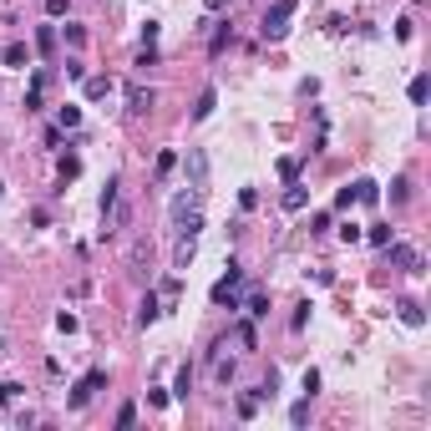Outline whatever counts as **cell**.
Instances as JSON below:
<instances>
[{
    "instance_id": "1",
    "label": "cell",
    "mask_w": 431,
    "mask_h": 431,
    "mask_svg": "<svg viewBox=\"0 0 431 431\" xmlns=\"http://www.w3.org/2000/svg\"><path fill=\"white\" fill-rule=\"evenodd\" d=\"M294 10H299V0H274V5L264 10V41H284V36H290Z\"/></svg>"
},
{
    "instance_id": "2",
    "label": "cell",
    "mask_w": 431,
    "mask_h": 431,
    "mask_svg": "<svg viewBox=\"0 0 431 431\" xmlns=\"http://www.w3.org/2000/svg\"><path fill=\"white\" fill-rule=\"evenodd\" d=\"M102 386H107V371H102V365H97V371H86V375H82V381H76V386H71V396H67V406H71V411H82V406H91V396H97V391H102Z\"/></svg>"
},
{
    "instance_id": "3",
    "label": "cell",
    "mask_w": 431,
    "mask_h": 431,
    "mask_svg": "<svg viewBox=\"0 0 431 431\" xmlns=\"http://www.w3.org/2000/svg\"><path fill=\"white\" fill-rule=\"evenodd\" d=\"M183 167H188V188H193V193H208V152H203V148H188Z\"/></svg>"
},
{
    "instance_id": "4",
    "label": "cell",
    "mask_w": 431,
    "mask_h": 431,
    "mask_svg": "<svg viewBox=\"0 0 431 431\" xmlns=\"http://www.w3.org/2000/svg\"><path fill=\"white\" fill-rule=\"evenodd\" d=\"M152 107H158V91H152V86H142V82H132V86H127V112H132V117L152 112Z\"/></svg>"
},
{
    "instance_id": "5",
    "label": "cell",
    "mask_w": 431,
    "mask_h": 431,
    "mask_svg": "<svg viewBox=\"0 0 431 431\" xmlns=\"http://www.w3.org/2000/svg\"><path fill=\"white\" fill-rule=\"evenodd\" d=\"M386 249H391V264H396V269H406V274H426L421 254H416L411 244H386Z\"/></svg>"
},
{
    "instance_id": "6",
    "label": "cell",
    "mask_w": 431,
    "mask_h": 431,
    "mask_svg": "<svg viewBox=\"0 0 431 431\" xmlns=\"http://www.w3.org/2000/svg\"><path fill=\"white\" fill-rule=\"evenodd\" d=\"M193 254H198V239H193V233H178V249H173V264H178V269H188V264H193Z\"/></svg>"
},
{
    "instance_id": "7",
    "label": "cell",
    "mask_w": 431,
    "mask_h": 431,
    "mask_svg": "<svg viewBox=\"0 0 431 431\" xmlns=\"http://www.w3.org/2000/svg\"><path fill=\"white\" fill-rule=\"evenodd\" d=\"M396 315H401V325H411V330H421V325H426V310L416 305V299H401Z\"/></svg>"
},
{
    "instance_id": "8",
    "label": "cell",
    "mask_w": 431,
    "mask_h": 431,
    "mask_svg": "<svg viewBox=\"0 0 431 431\" xmlns=\"http://www.w3.org/2000/svg\"><path fill=\"white\" fill-rule=\"evenodd\" d=\"M41 91H46V71H36L31 91H25V112H41Z\"/></svg>"
},
{
    "instance_id": "9",
    "label": "cell",
    "mask_w": 431,
    "mask_h": 431,
    "mask_svg": "<svg viewBox=\"0 0 431 431\" xmlns=\"http://www.w3.org/2000/svg\"><path fill=\"white\" fill-rule=\"evenodd\" d=\"M0 61H5V67H25V61H31V51H25V41H10L5 51H0Z\"/></svg>"
},
{
    "instance_id": "10",
    "label": "cell",
    "mask_w": 431,
    "mask_h": 431,
    "mask_svg": "<svg viewBox=\"0 0 431 431\" xmlns=\"http://www.w3.org/2000/svg\"><path fill=\"white\" fill-rule=\"evenodd\" d=\"M213 107H218V91L208 86L203 97H198V107H193V122H208V117H213Z\"/></svg>"
},
{
    "instance_id": "11",
    "label": "cell",
    "mask_w": 431,
    "mask_h": 431,
    "mask_svg": "<svg viewBox=\"0 0 431 431\" xmlns=\"http://www.w3.org/2000/svg\"><path fill=\"white\" fill-rule=\"evenodd\" d=\"M239 310H244V315H249V320H264V315H269V299H264V294H259V290H254V294H249V299H244V305H239Z\"/></svg>"
},
{
    "instance_id": "12",
    "label": "cell",
    "mask_w": 431,
    "mask_h": 431,
    "mask_svg": "<svg viewBox=\"0 0 431 431\" xmlns=\"http://www.w3.org/2000/svg\"><path fill=\"white\" fill-rule=\"evenodd\" d=\"M56 127H61V132H76V127H82V107H71V102H67V107L56 112Z\"/></svg>"
},
{
    "instance_id": "13",
    "label": "cell",
    "mask_w": 431,
    "mask_h": 431,
    "mask_svg": "<svg viewBox=\"0 0 431 431\" xmlns=\"http://www.w3.org/2000/svg\"><path fill=\"white\" fill-rule=\"evenodd\" d=\"M356 203H381V183L360 178V183H356Z\"/></svg>"
},
{
    "instance_id": "14",
    "label": "cell",
    "mask_w": 431,
    "mask_h": 431,
    "mask_svg": "<svg viewBox=\"0 0 431 431\" xmlns=\"http://www.w3.org/2000/svg\"><path fill=\"white\" fill-rule=\"evenodd\" d=\"M158 315H163V310H158V294H148V299H142V310H137V325L148 330V325L158 320Z\"/></svg>"
},
{
    "instance_id": "15",
    "label": "cell",
    "mask_w": 431,
    "mask_h": 431,
    "mask_svg": "<svg viewBox=\"0 0 431 431\" xmlns=\"http://www.w3.org/2000/svg\"><path fill=\"white\" fill-rule=\"evenodd\" d=\"M86 97H91V102L112 97V76H91V82H86Z\"/></svg>"
},
{
    "instance_id": "16",
    "label": "cell",
    "mask_w": 431,
    "mask_h": 431,
    "mask_svg": "<svg viewBox=\"0 0 431 431\" xmlns=\"http://www.w3.org/2000/svg\"><path fill=\"white\" fill-rule=\"evenodd\" d=\"M305 203H310V193L299 188V183H290V193H284V208H290V213H299Z\"/></svg>"
},
{
    "instance_id": "17",
    "label": "cell",
    "mask_w": 431,
    "mask_h": 431,
    "mask_svg": "<svg viewBox=\"0 0 431 431\" xmlns=\"http://www.w3.org/2000/svg\"><path fill=\"white\" fill-rule=\"evenodd\" d=\"M233 41V31H229V25H218V31H213V41H208V56H224V46Z\"/></svg>"
},
{
    "instance_id": "18",
    "label": "cell",
    "mask_w": 431,
    "mask_h": 431,
    "mask_svg": "<svg viewBox=\"0 0 431 431\" xmlns=\"http://www.w3.org/2000/svg\"><path fill=\"white\" fill-rule=\"evenodd\" d=\"M76 173H82V158H76V152H67V158H61V188H67Z\"/></svg>"
},
{
    "instance_id": "19",
    "label": "cell",
    "mask_w": 431,
    "mask_h": 431,
    "mask_svg": "<svg viewBox=\"0 0 431 431\" xmlns=\"http://www.w3.org/2000/svg\"><path fill=\"white\" fill-rule=\"evenodd\" d=\"M117 188H122V183H117V178H107V188H102V218H107L112 208H117Z\"/></svg>"
},
{
    "instance_id": "20",
    "label": "cell",
    "mask_w": 431,
    "mask_h": 431,
    "mask_svg": "<svg viewBox=\"0 0 431 431\" xmlns=\"http://www.w3.org/2000/svg\"><path fill=\"white\" fill-rule=\"evenodd\" d=\"M426 91H431V76H426V71H421V76H411V102H416V107L426 102Z\"/></svg>"
},
{
    "instance_id": "21",
    "label": "cell",
    "mask_w": 431,
    "mask_h": 431,
    "mask_svg": "<svg viewBox=\"0 0 431 431\" xmlns=\"http://www.w3.org/2000/svg\"><path fill=\"white\" fill-rule=\"evenodd\" d=\"M406 198H411V178H396V183H391V203H396V208H401V203H406Z\"/></svg>"
},
{
    "instance_id": "22",
    "label": "cell",
    "mask_w": 431,
    "mask_h": 431,
    "mask_svg": "<svg viewBox=\"0 0 431 431\" xmlns=\"http://www.w3.org/2000/svg\"><path fill=\"white\" fill-rule=\"evenodd\" d=\"M56 330H61V335H76V330H82V320H76L71 310H61V315H56Z\"/></svg>"
},
{
    "instance_id": "23",
    "label": "cell",
    "mask_w": 431,
    "mask_h": 431,
    "mask_svg": "<svg viewBox=\"0 0 431 431\" xmlns=\"http://www.w3.org/2000/svg\"><path fill=\"white\" fill-rule=\"evenodd\" d=\"M188 391H193V371L183 365V371H178V386H173V396H178V401H188Z\"/></svg>"
},
{
    "instance_id": "24",
    "label": "cell",
    "mask_w": 431,
    "mask_h": 431,
    "mask_svg": "<svg viewBox=\"0 0 431 431\" xmlns=\"http://www.w3.org/2000/svg\"><path fill=\"white\" fill-rule=\"evenodd\" d=\"M21 381H5V386H0V401H5V406H16V401H21Z\"/></svg>"
},
{
    "instance_id": "25",
    "label": "cell",
    "mask_w": 431,
    "mask_h": 431,
    "mask_svg": "<svg viewBox=\"0 0 431 431\" xmlns=\"http://www.w3.org/2000/svg\"><path fill=\"white\" fill-rule=\"evenodd\" d=\"M365 239H371V244H375V249H386V244H391V229H381V224H371V233H365Z\"/></svg>"
},
{
    "instance_id": "26",
    "label": "cell",
    "mask_w": 431,
    "mask_h": 431,
    "mask_svg": "<svg viewBox=\"0 0 431 431\" xmlns=\"http://www.w3.org/2000/svg\"><path fill=\"white\" fill-rule=\"evenodd\" d=\"M36 46H41V51H56V31H51V25H41V31H36Z\"/></svg>"
},
{
    "instance_id": "27",
    "label": "cell",
    "mask_w": 431,
    "mask_h": 431,
    "mask_svg": "<svg viewBox=\"0 0 431 431\" xmlns=\"http://www.w3.org/2000/svg\"><path fill=\"white\" fill-rule=\"evenodd\" d=\"M178 167V152H158V178H167Z\"/></svg>"
},
{
    "instance_id": "28",
    "label": "cell",
    "mask_w": 431,
    "mask_h": 431,
    "mask_svg": "<svg viewBox=\"0 0 431 431\" xmlns=\"http://www.w3.org/2000/svg\"><path fill=\"white\" fill-rule=\"evenodd\" d=\"M305 416H310V396H305V401H294V406H290V421H294V426H305Z\"/></svg>"
},
{
    "instance_id": "29",
    "label": "cell",
    "mask_w": 431,
    "mask_h": 431,
    "mask_svg": "<svg viewBox=\"0 0 431 431\" xmlns=\"http://www.w3.org/2000/svg\"><path fill=\"white\" fill-rule=\"evenodd\" d=\"M61 36H67V46H86V31H82V25H67Z\"/></svg>"
},
{
    "instance_id": "30",
    "label": "cell",
    "mask_w": 431,
    "mask_h": 431,
    "mask_svg": "<svg viewBox=\"0 0 431 431\" xmlns=\"http://www.w3.org/2000/svg\"><path fill=\"white\" fill-rule=\"evenodd\" d=\"M279 178L294 183V178H299V163H294V158H279Z\"/></svg>"
},
{
    "instance_id": "31",
    "label": "cell",
    "mask_w": 431,
    "mask_h": 431,
    "mask_svg": "<svg viewBox=\"0 0 431 431\" xmlns=\"http://www.w3.org/2000/svg\"><path fill=\"white\" fill-rule=\"evenodd\" d=\"M233 340H239V345H249V350H254V325H239V330H233Z\"/></svg>"
},
{
    "instance_id": "32",
    "label": "cell",
    "mask_w": 431,
    "mask_h": 431,
    "mask_svg": "<svg viewBox=\"0 0 431 431\" xmlns=\"http://www.w3.org/2000/svg\"><path fill=\"white\" fill-rule=\"evenodd\" d=\"M132 421H137V406H132V401H127V406L117 411V426H132Z\"/></svg>"
},
{
    "instance_id": "33",
    "label": "cell",
    "mask_w": 431,
    "mask_h": 431,
    "mask_svg": "<svg viewBox=\"0 0 431 431\" xmlns=\"http://www.w3.org/2000/svg\"><path fill=\"white\" fill-rule=\"evenodd\" d=\"M350 203H356V183H350V188H340V193H335V208H350Z\"/></svg>"
},
{
    "instance_id": "34",
    "label": "cell",
    "mask_w": 431,
    "mask_h": 431,
    "mask_svg": "<svg viewBox=\"0 0 431 431\" xmlns=\"http://www.w3.org/2000/svg\"><path fill=\"white\" fill-rule=\"evenodd\" d=\"M340 239L345 244H360V224H340Z\"/></svg>"
},
{
    "instance_id": "35",
    "label": "cell",
    "mask_w": 431,
    "mask_h": 431,
    "mask_svg": "<svg viewBox=\"0 0 431 431\" xmlns=\"http://www.w3.org/2000/svg\"><path fill=\"white\" fill-rule=\"evenodd\" d=\"M46 16H67V0H46Z\"/></svg>"
},
{
    "instance_id": "36",
    "label": "cell",
    "mask_w": 431,
    "mask_h": 431,
    "mask_svg": "<svg viewBox=\"0 0 431 431\" xmlns=\"http://www.w3.org/2000/svg\"><path fill=\"white\" fill-rule=\"evenodd\" d=\"M203 5H208V10H224V5H229V0H203Z\"/></svg>"
},
{
    "instance_id": "37",
    "label": "cell",
    "mask_w": 431,
    "mask_h": 431,
    "mask_svg": "<svg viewBox=\"0 0 431 431\" xmlns=\"http://www.w3.org/2000/svg\"><path fill=\"white\" fill-rule=\"evenodd\" d=\"M0 193H5V183H0Z\"/></svg>"
},
{
    "instance_id": "38",
    "label": "cell",
    "mask_w": 431,
    "mask_h": 431,
    "mask_svg": "<svg viewBox=\"0 0 431 431\" xmlns=\"http://www.w3.org/2000/svg\"><path fill=\"white\" fill-rule=\"evenodd\" d=\"M0 350H5V340H0Z\"/></svg>"
}]
</instances>
